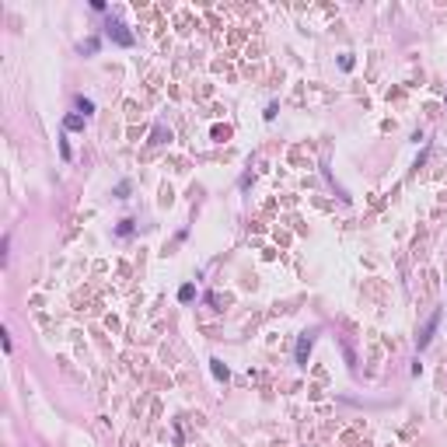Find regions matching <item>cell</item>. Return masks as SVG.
I'll use <instances>...</instances> for the list:
<instances>
[{
  "label": "cell",
  "mask_w": 447,
  "mask_h": 447,
  "mask_svg": "<svg viewBox=\"0 0 447 447\" xmlns=\"http://www.w3.org/2000/svg\"><path fill=\"white\" fill-rule=\"evenodd\" d=\"M164 137H168L164 126H154V144H164Z\"/></svg>",
  "instance_id": "obj_9"
},
{
  "label": "cell",
  "mask_w": 447,
  "mask_h": 447,
  "mask_svg": "<svg viewBox=\"0 0 447 447\" xmlns=\"http://www.w3.org/2000/svg\"><path fill=\"white\" fill-rule=\"evenodd\" d=\"M307 353H311V336L304 332L297 339V364H307Z\"/></svg>",
  "instance_id": "obj_3"
},
{
  "label": "cell",
  "mask_w": 447,
  "mask_h": 447,
  "mask_svg": "<svg viewBox=\"0 0 447 447\" xmlns=\"http://www.w3.org/2000/svg\"><path fill=\"white\" fill-rule=\"evenodd\" d=\"M192 297H196V287H192V283H185V287L178 290V300H192Z\"/></svg>",
  "instance_id": "obj_7"
},
{
  "label": "cell",
  "mask_w": 447,
  "mask_h": 447,
  "mask_svg": "<svg viewBox=\"0 0 447 447\" xmlns=\"http://www.w3.org/2000/svg\"><path fill=\"white\" fill-rule=\"evenodd\" d=\"M63 126H67V130H84V116H67Z\"/></svg>",
  "instance_id": "obj_5"
},
{
  "label": "cell",
  "mask_w": 447,
  "mask_h": 447,
  "mask_svg": "<svg viewBox=\"0 0 447 447\" xmlns=\"http://www.w3.org/2000/svg\"><path fill=\"white\" fill-rule=\"evenodd\" d=\"M210 371H213V377H220V381H227V367H224L220 360H210Z\"/></svg>",
  "instance_id": "obj_6"
},
{
  "label": "cell",
  "mask_w": 447,
  "mask_h": 447,
  "mask_svg": "<svg viewBox=\"0 0 447 447\" xmlns=\"http://www.w3.org/2000/svg\"><path fill=\"white\" fill-rule=\"evenodd\" d=\"M130 231H133V220H123V224H119V234H123V238H126Z\"/></svg>",
  "instance_id": "obj_10"
},
{
  "label": "cell",
  "mask_w": 447,
  "mask_h": 447,
  "mask_svg": "<svg viewBox=\"0 0 447 447\" xmlns=\"http://www.w3.org/2000/svg\"><path fill=\"white\" fill-rule=\"evenodd\" d=\"M437 325H440V311H433V318L426 321V328H423V336L416 339V346H419V350H426V346H430V339H433V332H437Z\"/></svg>",
  "instance_id": "obj_2"
},
{
  "label": "cell",
  "mask_w": 447,
  "mask_h": 447,
  "mask_svg": "<svg viewBox=\"0 0 447 447\" xmlns=\"http://www.w3.org/2000/svg\"><path fill=\"white\" fill-rule=\"evenodd\" d=\"M74 105H77V112H80L84 119H87V116L94 112V101H91V98H84V94H77V98H74Z\"/></svg>",
  "instance_id": "obj_4"
},
{
  "label": "cell",
  "mask_w": 447,
  "mask_h": 447,
  "mask_svg": "<svg viewBox=\"0 0 447 447\" xmlns=\"http://www.w3.org/2000/svg\"><path fill=\"white\" fill-rule=\"evenodd\" d=\"M108 39H116L119 46H133V35L126 32V25H123V21H108Z\"/></svg>",
  "instance_id": "obj_1"
},
{
  "label": "cell",
  "mask_w": 447,
  "mask_h": 447,
  "mask_svg": "<svg viewBox=\"0 0 447 447\" xmlns=\"http://www.w3.org/2000/svg\"><path fill=\"white\" fill-rule=\"evenodd\" d=\"M80 53H98V39H87V42H80Z\"/></svg>",
  "instance_id": "obj_8"
}]
</instances>
